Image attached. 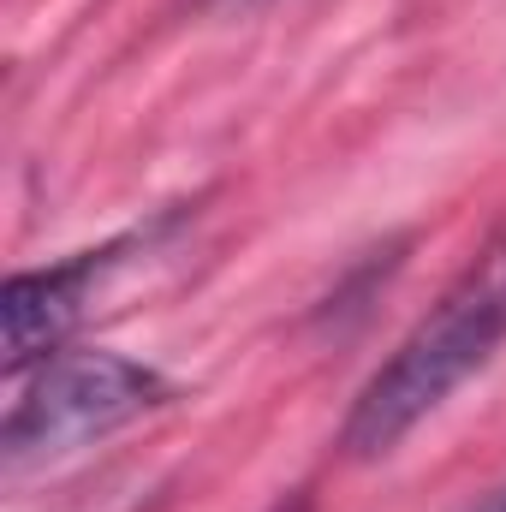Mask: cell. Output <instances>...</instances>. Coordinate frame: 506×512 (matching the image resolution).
Instances as JSON below:
<instances>
[{"label": "cell", "mask_w": 506, "mask_h": 512, "mask_svg": "<svg viewBox=\"0 0 506 512\" xmlns=\"http://www.w3.org/2000/svg\"><path fill=\"white\" fill-rule=\"evenodd\" d=\"M506 346V221L471 251L447 280V292L411 322V334L381 358V370L358 387L340 453L370 465L387 459L423 417H435Z\"/></svg>", "instance_id": "obj_1"}, {"label": "cell", "mask_w": 506, "mask_h": 512, "mask_svg": "<svg viewBox=\"0 0 506 512\" xmlns=\"http://www.w3.org/2000/svg\"><path fill=\"white\" fill-rule=\"evenodd\" d=\"M167 399H173V382L137 358L102 352V346L60 352L24 382V393L6 411V429H0L6 465H36V459L96 447V441L120 435L126 423L161 411Z\"/></svg>", "instance_id": "obj_2"}, {"label": "cell", "mask_w": 506, "mask_h": 512, "mask_svg": "<svg viewBox=\"0 0 506 512\" xmlns=\"http://www.w3.org/2000/svg\"><path fill=\"white\" fill-rule=\"evenodd\" d=\"M155 233H131L114 239L102 251H78L54 268H18L6 280V298H0V328H6V376L24 382L30 370H42L48 358L66 352V340L84 328L96 292L108 286V274L126 262L131 251H143Z\"/></svg>", "instance_id": "obj_3"}, {"label": "cell", "mask_w": 506, "mask_h": 512, "mask_svg": "<svg viewBox=\"0 0 506 512\" xmlns=\"http://www.w3.org/2000/svg\"><path fill=\"white\" fill-rule=\"evenodd\" d=\"M268 512H316V501H310V489H292V495H280Z\"/></svg>", "instance_id": "obj_4"}, {"label": "cell", "mask_w": 506, "mask_h": 512, "mask_svg": "<svg viewBox=\"0 0 506 512\" xmlns=\"http://www.w3.org/2000/svg\"><path fill=\"white\" fill-rule=\"evenodd\" d=\"M465 512H506V483H495V489H489L477 507H465Z\"/></svg>", "instance_id": "obj_5"}]
</instances>
